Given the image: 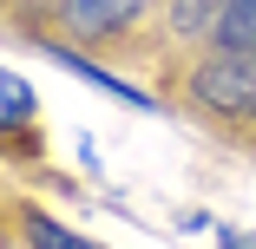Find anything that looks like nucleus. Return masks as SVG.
I'll use <instances>...</instances> for the list:
<instances>
[{"mask_svg":"<svg viewBox=\"0 0 256 249\" xmlns=\"http://www.w3.org/2000/svg\"><path fill=\"white\" fill-rule=\"evenodd\" d=\"M190 98L230 125H250L256 118V53L250 46H210L190 72Z\"/></svg>","mask_w":256,"mask_h":249,"instance_id":"1","label":"nucleus"},{"mask_svg":"<svg viewBox=\"0 0 256 249\" xmlns=\"http://www.w3.org/2000/svg\"><path fill=\"white\" fill-rule=\"evenodd\" d=\"M144 7H151V0H60V20H66V33H79V39H106V33L132 26Z\"/></svg>","mask_w":256,"mask_h":249,"instance_id":"2","label":"nucleus"},{"mask_svg":"<svg viewBox=\"0 0 256 249\" xmlns=\"http://www.w3.org/2000/svg\"><path fill=\"white\" fill-rule=\"evenodd\" d=\"M217 46H250V53H256V0H224Z\"/></svg>","mask_w":256,"mask_h":249,"instance_id":"3","label":"nucleus"},{"mask_svg":"<svg viewBox=\"0 0 256 249\" xmlns=\"http://www.w3.org/2000/svg\"><path fill=\"white\" fill-rule=\"evenodd\" d=\"M26 243H33V249H106V243H86V236H72L66 223H53L46 210H26Z\"/></svg>","mask_w":256,"mask_h":249,"instance_id":"4","label":"nucleus"},{"mask_svg":"<svg viewBox=\"0 0 256 249\" xmlns=\"http://www.w3.org/2000/svg\"><path fill=\"white\" fill-rule=\"evenodd\" d=\"M53 59H60V66H72V72H79L86 85H106L112 98H125V105H151V98H144V92H132L125 79H112V72H98L92 59H79V53H66V46H53Z\"/></svg>","mask_w":256,"mask_h":249,"instance_id":"5","label":"nucleus"},{"mask_svg":"<svg viewBox=\"0 0 256 249\" xmlns=\"http://www.w3.org/2000/svg\"><path fill=\"white\" fill-rule=\"evenodd\" d=\"M33 118V92H26V79L20 72H0V131H20Z\"/></svg>","mask_w":256,"mask_h":249,"instance_id":"6","label":"nucleus"},{"mask_svg":"<svg viewBox=\"0 0 256 249\" xmlns=\"http://www.w3.org/2000/svg\"><path fill=\"white\" fill-rule=\"evenodd\" d=\"M217 13H224V0H178V33H204V26H210L217 33Z\"/></svg>","mask_w":256,"mask_h":249,"instance_id":"7","label":"nucleus"},{"mask_svg":"<svg viewBox=\"0 0 256 249\" xmlns=\"http://www.w3.org/2000/svg\"><path fill=\"white\" fill-rule=\"evenodd\" d=\"M217 243H224V249H256V230H250V236H243V230H224Z\"/></svg>","mask_w":256,"mask_h":249,"instance_id":"8","label":"nucleus"}]
</instances>
